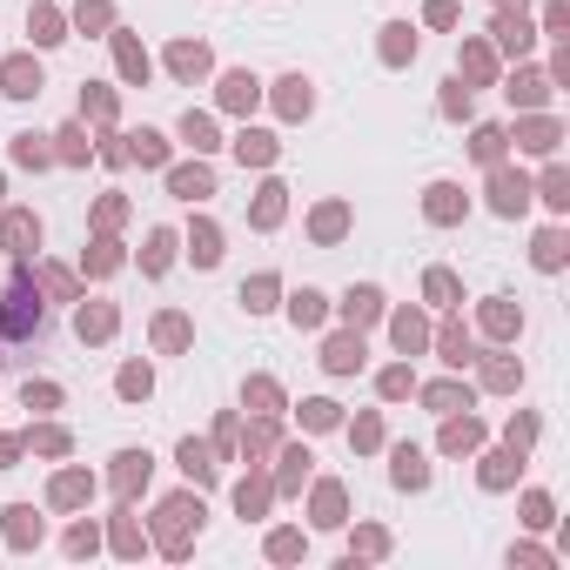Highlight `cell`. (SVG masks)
<instances>
[{"label": "cell", "mask_w": 570, "mask_h": 570, "mask_svg": "<svg viewBox=\"0 0 570 570\" xmlns=\"http://www.w3.org/2000/svg\"><path fill=\"white\" fill-rule=\"evenodd\" d=\"M61 336V309L48 303L41 275L14 268L8 289H0V370H28L35 356H48Z\"/></svg>", "instance_id": "obj_1"}]
</instances>
